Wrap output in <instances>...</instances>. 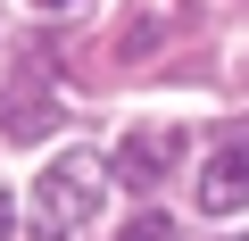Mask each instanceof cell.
Masks as SVG:
<instances>
[{"instance_id": "3957f363", "label": "cell", "mask_w": 249, "mask_h": 241, "mask_svg": "<svg viewBox=\"0 0 249 241\" xmlns=\"http://www.w3.org/2000/svg\"><path fill=\"white\" fill-rule=\"evenodd\" d=\"M199 208L208 216H232V208H249V125L199 167Z\"/></svg>"}, {"instance_id": "52a82bcc", "label": "cell", "mask_w": 249, "mask_h": 241, "mask_svg": "<svg viewBox=\"0 0 249 241\" xmlns=\"http://www.w3.org/2000/svg\"><path fill=\"white\" fill-rule=\"evenodd\" d=\"M0 233H9V200H0Z\"/></svg>"}, {"instance_id": "ba28073f", "label": "cell", "mask_w": 249, "mask_h": 241, "mask_svg": "<svg viewBox=\"0 0 249 241\" xmlns=\"http://www.w3.org/2000/svg\"><path fill=\"white\" fill-rule=\"evenodd\" d=\"M241 241H249V233H241Z\"/></svg>"}, {"instance_id": "8992f818", "label": "cell", "mask_w": 249, "mask_h": 241, "mask_svg": "<svg viewBox=\"0 0 249 241\" xmlns=\"http://www.w3.org/2000/svg\"><path fill=\"white\" fill-rule=\"evenodd\" d=\"M34 9H83V0H34Z\"/></svg>"}, {"instance_id": "277c9868", "label": "cell", "mask_w": 249, "mask_h": 241, "mask_svg": "<svg viewBox=\"0 0 249 241\" xmlns=\"http://www.w3.org/2000/svg\"><path fill=\"white\" fill-rule=\"evenodd\" d=\"M58 125V100L50 92H34V83H9V92H0V133H9V142H42Z\"/></svg>"}, {"instance_id": "7a4b0ae2", "label": "cell", "mask_w": 249, "mask_h": 241, "mask_svg": "<svg viewBox=\"0 0 249 241\" xmlns=\"http://www.w3.org/2000/svg\"><path fill=\"white\" fill-rule=\"evenodd\" d=\"M175 158H183V125H142V133H124L116 142V183L124 191H150V183H166L175 175Z\"/></svg>"}, {"instance_id": "6da1fadb", "label": "cell", "mask_w": 249, "mask_h": 241, "mask_svg": "<svg viewBox=\"0 0 249 241\" xmlns=\"http://www.w3.org/2000/svg\"><path fill=\"white\" fill-rule=\"evenodd\" d=\"M108 183H116V167H108L100 150H58V158L42 167L34 200H25V224H34V241H75V233L100 216Z\"/></svg>"}, {"instance_id": "5b68a950", "label": "cell", "mask_w": 249, "mask_h": 241, "mask_svg": "<svg viewBox=\"0 0 249 241\" xmlns=\"http://www.w3.org/2000/svg\"><path fill=\"white\" fill-rule=\"evenodd\" d=\"M116 241H175V216H158V208H150V216H133V224H124Z\"/></svg>"}]
</instances>
